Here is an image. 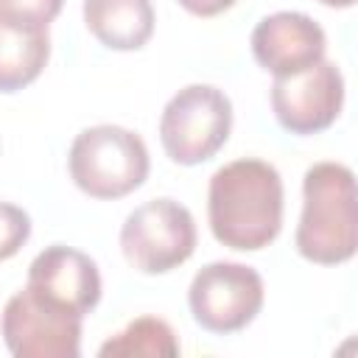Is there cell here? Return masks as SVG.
I'll return each mask as SVG.
<instances>
[{
	"mask_svg": "<svg viewBox=\"0 0 358 358\" xmlns=\"http://www.w3.org/2000/svg\"><path fill=\"white\" fill-rule=\"evenodd\" d=\"M232 131V101L210 84H187L162 109L159 140L179 165H199L218 154Z\"/></svg>",
	"mask_w": 358,
	"mask_h": 358,
	"instance_id": "277c9868",
	"label": "cell"
},
{
	"mask_svg": "<svg viewBox=\"0 0 358 358\" xmlns=\"http://www.w3.org/2000/svg\"><path fill=\"white\" fill-rule=\"evenodd\" d=\"M103 358H173L179 355V341L168 322L157 316H140L129 322L120 333L106 338L98 350Z\"/></svg>",
	"mask_w": 358,
	"mask_h": 358,
	"instance_id": "4fadbf2b",
	"label": "cell"
},
{
	"mask_svg": "<svg viewBox=\"0 0 358 358\" xmlns=\"http://www.w3.org/2000/svg\"><path fill=\"white\" fill-rule=\"evenodd\" d=\"M302 215L296 227V252L319 266H338L355 255L358 210L355 176L341 162H316L302 179Z\"/></svg>",
	"mask_w": 358,
	"mask_h": 358,
	"instance_id": "7a4b0ae2",
	"label": "cell"
},
{
	"mask_svg": "<svg viewBox=\"0 0 358 358\" xmlns=\"http://www.w3.org/2000/svg\"><path fill=\"white\" fill-rule=\"evenodd\" d=\"M50 56L48 31H17L0 25V92H17L39 78Z\"/></svg>",
	"mask_w": 358,
	"mask_h": 358,
	"instance_id": "7c38bea8",
	"label": "cell"
},
{
	"mask_svg": "<svg viewBox=\"0 0 358 358\" xmlns=\"http://www.w3.org/2000/svg\"><path fill=\"white\" fill-rule=\"evenodd\" d=\"M64 0H0V25L17 31H48Z\"/></svg>",
	"mask_w": 358,
	"mask_h": 358,
	"instance_id": "5bb4252c",
	"label": "cell"
},
{
	"mask_svg": "<svg viewBox=\"0 0 358 358\" xmlns=\"http://www.w3.org/2000/svg\"><path fill=\"white\" fill-rule=\"evenodd\" d=\"M252 56L271 76L299 73L324 59L327 36L322 25L302 11H277L263 17L252 31Z\"/></svg>",
	"mask_w": 358,
	"mask_h": 358,
	"instance_id": "9c48e42d",
	"label": "cell"
},
{
	"mask_svg": "<svg viewBox=\"0 0 358 358\" xmlns=\"http://www.w3.org/2000/svg\"><path fill=\"white\" fill-rule=\"evenodd\" d=\"M341 106L344 76L327 59H319L316 64L291 76H274L271 109L277 123L291 134H316L330 129Z\"/></svg>",
	"mask_w": 358,
	"mask_h": 358,
	"instance_id": "ba28073f",
	"label": "cell"
},
{
	"mask_svg": "<svg viewBox=\"0 0 358 358\" xmlns=\"http://www.w3.org/2000/svg\"><path fill=\"white\" fill-rule=\"evenodd\" d=\"M31 235V218L17 204L0 201V260L14 257Z\"/></svg>",
	"mask_w": 358,
	"mask_h": 358,
	"instance_id": "9a60e30c",
	"label": "cell"
},
{
	"mask_svg": "<svg viewBox=\"0 0 358 358\" xmlns=\"http://www.w3.org/2000/svg\"><path fill=\"white\" fill-rule=\"evenodd\" d=\"M207 218L218 243L257 252L282 229V179L263 159H235L218 168L207 190Z\"/></svg>",
	"mask_w": 358,
	"mask_h": 358,
	"instance_id": "6da1fadb",
	"label": "cell"
},
{
	"mask_svg": "<svg viewBox=\"0 0 358 358\" xmlns=\"http://www.w3.org/2000/svg\"><path fill=\"white\" fill-rule=\"evenodd\" d=\"M319 3H324V6H330V8H350L355 0H319Z\"/></svg>",
	"mask_w": 358,
	"mask_h": 358,
	"instance_id": "e0dca14e",
	"label": "cell"
},
{
	"mask_svg": "<svg viewBox=\"0 0 358 358\" xmlns=\"http://www.w3.org/2000/svg\"><path fill=\"white\" fill-rule=\"evenodd\" d=\"M90 34L112 50H140L154 34L151 0H84Z\"/></svg>",
	"mask_w": 358,
	"mask_h": 358,
	"instance_id": "8fae6325",
	"label": "cell"
},
{
	"mask_svg": "<svg viewBox=\"0 0 358 358\" xmlns=\"http://www.w3.org/2000/svg\"><path fill=\"white\" fill-rule=\"evenodd\" d=\"M148 148L140 134L101 123L76 134L67 157L70 179L92 199H120L148 176Z\"/></svg>",
	"mask_w": 358,
	"mask_h": 358,
	"instance_id": "3957f363",
	"label": "cell"
},
{
	"mask_svg": "<svg viewBox=\"0 0 358 358\" xmlns=\"http://www.w3.org/2000/svg\"><path fill=\"white\" fill-rule=\"evenodd\" d=\"M25 288L50 305L84 316L101 299V274L90 255L56 243L34 257Z\"/></svg>",
	"mask_w": 358,
	"mask_h": 358,
	"instance_id": "30bf717a",
	"label": "cell"
},
{
	"mask_svg": "<svg viewBox=\"0 0 358 358\" xmlns=\"http://www.w3.org/2000/svg\"><path fill=\"white\" fill-rule=\"evenodd\" d=\"M187 305L193 319L210 333H238L263 308V280L252 266L215 260L196 271Z\"/></svg>",
	"mask_w": 358,
	"mask_h": 358,
	"instance_id": "8992f818",
	"label": "cell"
},
{
	"mask_svg": "<svg viewBox=\"0 0 358 358\" xmlns=\"http://www.w3.org/2000/svg\"><path fill=\"white\" fill-rule=\"evenodd\" d=\"M120 249L137 271L165 274L193 255L196 221L179 201L151 199L126 215L120 227Z\"/></svg>",
	"mask_w": 358,
	"mask_h": 358,
	"instance_id": "5b68a950",
	"label": "cell"
},
{
	"mask_svg": "<svg viewBox=\"0 0 358 358\" xmlns=\"http://www.w3.org/2000/svg\"><path fill=\"white\" fill-rule=\"evenodd\" d=\"M0 336L14 358H78L81 316L22 288L3 308Z\"/></svg>",
	"mask_w": 358,
	"mask_h": 358,
	"instance_id": "52a82bcc",
	"label": "cell"
},
{
	"mask_svg": "<svg viewBox=\"0 0 358 358\" xmlns=\"http://www.w3.org/2000/svg\"><path fill=\"white\" fill-rule=\"evenodd\" d=\"M238 0H179V6L196 17H215L227 8H232Z\"/></svg>",
	"mask_w": 358,
	"mask_h": 358,
	"instance_id": "2e32d148",
	"label": "cell"
}]
</instances>
